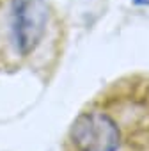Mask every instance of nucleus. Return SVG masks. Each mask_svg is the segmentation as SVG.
<instances>
[{"label":"nucleus","instance_id":"1","mask_svg":"<svg viewBox=\"0 0 149 151\" xmlns=\"http://www.w3.org/2000/svg\"><path fill=\"white\" fill-rule=\"evenodd\" d=\"M62 151H149V75L117 78L71 123Z\"/></svg>","mask_w":149,"mask_h":151},{"label":"nucleus","instance_id":"2","mask_svg":"<svg viewBox=\"0 0 149 151\" xmlns=\"http://www.w3.org/2000/svg\"><path fill=\"white\" fill-rule=\"evenodd\" d=\"M48 7L44 0H11V37L18 55H30L46 32Z\"/></svg>","mask_w":149,"mask_h":151}]
</instances>
